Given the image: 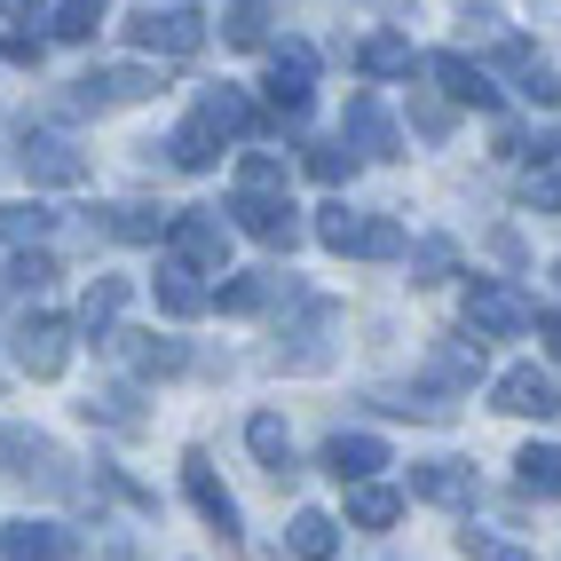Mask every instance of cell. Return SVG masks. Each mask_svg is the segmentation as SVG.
Listing matches in <instances>:
<instances>
[{
    "instance_id": "obj_34",
    "label": "cell",
    "mask_w": 561,
    "mask_h": 561,
    "mask_svg": "<svg viewBox=\"0 0 561 561\" xmlns=\"http://www.w3.org/2000/svg\"><path fill=\"white\" fill-rule=\"evenodd\" d=\"M221 41H230V48H261V41H270V9H261V0H238L230 24H221Z\"/></svg>"
},
{
    "instance_id": "obj_40",
    "label": "cell",
    "mask_w": 561,
    "mask_h": 561,
    "mask_svg": "<svg viewBox=\"0 0 561 561\" xmlns=\"http://www.w3.org/2000/svg\"><path fill=\"white\" fill-rule=\"evenodd\" d=\"M0 56H9V64H41V56H48V32H32V24H16L9 41H0Z\"/></svg>"
},
{
    "instance_id": "obj_15",
    "label": "cell",
    "mask_w": 561,
    "mask_h": 561,
    "mask_svg": "<svg viewBox=\"0 0 561 561\" xmlns=\"http://www.w3.org/2000/svg\"><path fill=\"white\" fill-rule=\"evenodd\" d=\"M427 71L443 80V95H451V103H467V111H499V88H491V71H482V64H467L459 48L427 56Z\"/></svg>"
},
{
    "instance_id": "obj_24",
    "label": "cell",
    "mask_w": 561,
    "mask_h": 561,
    "mask_svg": "<svg viewBox=\"0 0 561 561\" xmlns=\"http://www.w3.org/2000/svg\"><path fill=\"white\" fill-rule=\"evenodd\" d=\"M159 309H167V317H206V309H214V293L198 285V270L167 261V270H159Z\"/></svg>"
},
{
    "instance_id": "obj_10",
    "label": "cell",
    "mask_w": 561,
    "mask_h": 561,
    "mask_svg": "<svg viewBox=\"0 0 561 561\" xmlns=\"http://www.w3.org/2000/svg\"><path fill=\"white\" fill-rule=\"evenodd\" d=\"M341 142H348L356 159H396V151H403V135H396V119H388V103H380V95H348Z\"/></svg>"
},
{
    "instance_id": "obj_14",
    "label": "cell",
    "mask_w": 561,
    "mask_h": 561,
    "mask_svg": "<svg viewBox=\"0 0 561 561\" xmlns=\"http://www.w3.org/2000/svg\"><path fill=\"white\" fill-rule=\"evenodd\" d=\"M103 348L119 356L127 371H142V380H174V371L191 364V348H182V341H159V332H111Z\"/></svg>"
},
{
    "instance_id": "obj_8",
    "label": "cell",
    "mask_w": 561,
    "mask_h": 561,
    "mask_svg": "<svg viewBox=\"0 0 561 561\" xmlns=\"http://www.w3.org/2000/svg\"><path fill=\"white\" fill-rule=\"evenodd\" d=\"M309 80H317V48L309 41H285L277 56H270V111H285V119H301L309 111Z\"/></svg>"
},
{
    "instance_id": "obj_36",
    "label": "cell",
    "mask_w": 561,
    "mask_h": 561,
    "mask_svg": "<svg viewBox=\"0 0 561 561\" xmlns=\"http://www.w3.org/2000/svg\"><path fill=\"white\" fill-rule=\"evenodd\" d=\"M301 167H309L317 182H348V174H356V151H348V142H317Z\"/></svg>"
},
{
    "instance_id": "obj_13",
    "label": "cell",
    "mask_w": 561,
    "mask_h": 561,
    "mask_svg": "<svg viewBox=\"0 0 561 561\" xmlns=\"http://www.w3.org/2000/svg\"><path fill=\"white\" fill-rule=\"evenodd\" d=\"M0 459H16V474L24 482H41V491H64V451L41 435V427H0Z\"/></svg>"
},
{
    "instance_id": "obj_11",
    "label": "cell",
    "mask_w": 561,
    "mask_h": 561,
    "mask_svg": "<svg viewBox=\"0 0 561 561\" xmlns=\"http://www.w3.org/2000/svg\"><path fill=\"white\" fill-rule=\"evenodd\" d=\"M499 411H506V420H561V388L546 380V371L538 364H514V371H499Z\"/></svg>"
},
{
    "instance_id": "obj_37",
    "label": "cell",
    "mask_w": 561,
    "mask_h": 561,
    "mask_svg": "<svg viewBox=\"0 0 561 561\" xmlns=\"http://www.w3.org/2000/svg\"><path fill=\"white\" fill-rule=\"evenodd\" d=\"M459 553H467V561H530L522 546H506V538H491V530H459Z\"/></svg>"
},
{
    "instance_id": "obj_17",
    "label": "cell",
    "mask_w": 561,
    "mask_h": 561,
    "mask_svg": "<svg viewBox=\"0 0 561 561\" xmlns=\"http://www.w3.org/2000/svg\"><path fill=\"white\" fill-rule=\"evenodd\" d=\"M411 499H427V506H467V499H474V467H467V459H420V467H411Z\"/></svg>"
},
{
    "instance_id": "obj_39",
    "label": "cell",
    "mask_w": 561,
    "mask_h": 561,
    "mask_svg": "<svg viewBox=\"0 0 561 561\" xmlns=\"http://www.w3.org/2000/svg\"><path fill=\"white\" fill-rule=\"evenodd\" d=\"M88 420H103V427L135 435V427H142V411H135V396H103V403H88Z\"/></svg>"
},
{
    "instance_id": "obj_6",
    "label": "cell",
    "mask_w": 561,
    "mask_h": 561,
    "mask_svg": "<svg viewBox=\"0 0 561 561\" xmlns=\"http://www.w3.org/2000/svg\"><path fill=\"white\" fill-rule=\"evenodd\" d=\"M230 230H245V238H261V245H293L301 238V206H293L285 191H230Z\"/></svg>"
},
{
    "instance_id": "obj_33",
    "label": "cell",
    "mask_w": 561,
    "mask_h": 561,
    "mask_svg": "<svg viewBox=\"0 0 561 561\" xmlns=\"http://www.w3.org/2000/svg\"><path fill=\"white\" fill-rule=\"evenodd\" d=\"M103 9L111 0H56V41H95V24H103Z\"/></svg>"
},
{
    "instance_id": "obj_7",
    "label": "cell",
    "mask_w": 561,
    "mask_h": 561,
    "mask_svg": "<svg viewBox=\"0 0 561 561\" xmlns=\"http://www.w3.org/2000/svg\"><path fill=\"white\" fill-rule=\"evenodd\" d=\"M182 491H191L198 522H206V530H214L221 546H238V538H245V530H238V499H230V491H221V482H214L206 451H191V459H182Z\"/></svg>"
},
{
    "instance_id": "obj_38",
    "label": "cell",
    "mask_w": 561,
    "mask_h": 561,
    "mask_svg": "<svg viewBox=\"0 0 561 561\" xmlns=\"http://www.w3.org/2000/svg\"><path fill=\"white\" fill-rule=\"evenodd\" d=\"M9 285H16V293H41V285H56V253H16Z\"/></svg>"
},
{
    "instance_id": "obj_41",
    "label": "cell",
    "mask_w": 561,
    "mask_h": 561,
    "mask_svg": "<svg viewBox=\"0 0 561 561\" xmlns=\"http://www.w3.org/2000/svg\"><path fill=\"white\" fill-rule=\"evenodd\" d=\"M411 127H420L427 142H443V135H451V103H427L420 95V103H411Z\"/></svg>"
},
{
    "instance_id": "obj_21",
    "label": "cell",
    "mask_w": 561,
    "mask_h": 561,
    "mask_svg": "<svg viewBox=\"0 0 561 561\" xmlns=\"http://www.w3.org/2000/svg\"><path fill=\"white\" fill-rule=\"evenodd\" d=\"M127 277H95L88 285V301H80V332H88V341H111V332H119V309H127Z\"/></svg>"
},
{
    "instance_id": "obj_1",
    "label": "cell",
    "mask_w": 561,
    "mask_h": 561,
    "mask_svg": "<svg viewBox=\"0 0 561 561\" xmlns=\"http://www.w3.org/2000/svg\"><path fill=\"white\" fill-rule=\"evenodd\" d=\"M293 309H301V324L277 341V371H324V364H332V324H341V309H332L324 293H301V285H293Z\"/></svg>"
},
{
    "instance_id": "obj_22",
    "label": "cell",
    "mask_w": 561,
    "mask_h": 561,
    "mask_svg": "<svg viewBox=\"0 0 561 561\" xmlns=\"http://www.w3.org/2000/svg\"><path fill=\"white\" fill-rule=\"evenodd\" d=\"M277 293H285V277H270V270H245V277H230V285L214 293V309H221V317H261V309L277 301Z\"/></svg>"
},
{
    "instance_id": "obj_18",
    "label": "cell",
    "mask_w": 561,
    "mask_h": 561,
    "mask_svg": "<svg viewBox=\"0 0 561 561\" xmlns=\"http://www.w3.org/2000/svg\"><path fill=\"white\" fill-rule=\"evenodd\" d=\"M221 142H230V135H221L206 111H191V119L167 135V159H174L182 174H206V167H221Z\"/></svg>"
},
{
    "instance_id": "obj_2",
    "label": "cell",
    "mask_w": 561,
    "mask_h": 561,
    "mask_svg": "<svg viewBox=\"0 0 561 561\" xmlns=\"http://www.w3.org/2000/svg\"><path fill=\"white\" fill-rule=\"evenodd\" d=\"M530 324H538V309L522 301L506 277H474L467 285V332H474V348L482 341H514V332H530Z\"/></svg>"
},
{
    "instance_id": "obj_19",
    "label": "cell",
    "mask_w": 561,
    "mask_h": 561,
    "mask_svg": "<svg viewBox=\"0 0 561 561\" xmlns=\"http://www.w3.org/2000/svg\"><path fill=\"white\" fill-rule=\"evenodd\" d=\"M371 221H380V214H356V206H341V198H332V206H317V238H324L332 253H356V261H371Z\"/></svg>"
},
{
    "instance_id": "obj_12",
    "label": "cell",
    "mask_w": 561,
    "mask_h": 561,
    "mask_svg": "<svg viewBox=\"0 0 561 561\" xmlns=\"http://www.w3.org/2000/svg\"><path fill=\"white\" fill-rule=\"evenodd\" d=\"M16 167H24L32 182H48V191H71V182H88V159L71 151L64 135H32V127H24V142H16Z\"/></svg>"
},
{
    "instance_id": "obj_9",
    "label": "cell",
    "mask_w": 561,
    "mask_h": 561,
    "mask_svg": "<svg viewBox=\"0 0 561 561\" xmlns=\"http://www.w3.org/2000/svg\"><path fill=\"white\" fill-rule=\"evenodd\" d=\"M16 364L32 371V380H56V371L71 364V324L48 317V309H41V317H24V324H16Z\"/></svg>"
},
{
    "instance_id": "obj_30",
    "label": "cell",
    "mask_w": 561,
    "mask_h": 561,
    "mask_svg": "<svg viewBox=\"0 0 561 561\" xmlns=\"http://www.w3.org/2000/svg\"><path fill=\"white\" fill-rule=\"evenodd\" d=\"M56 230V214L41 198H16V206H0V245H41Z\"/></svg>"
},
{
    "instance_id": "obj_31",
    "label": "cell",
    "mask_w": 561,
    "mask_h": 561,
    "mask_svg": "<svg viewBox=\"0 0 561 561\" xmlns=\"http://www.w3.org/2000/svg\"><path fill=\"white\" fill-rule=\"evenodd\" d=\"M103 238L151 245V238H167V214H159V206H111V214H103Z\"/></svg>"
},
{
    "instance_id": "obj_35",
    "label": "cell",
    "mask_w": 561,
    "mask_h": 561,
    "mask_svg": "<svg viewBox=\"0 0 561 561\" xmlns=\"http://www.w3.org/2000/svg\"><path fill=\"white\" fill-rule=\"evenodd\" d=\"M238 191H285V159L245 151V159H238Z\"/></svg>"
},
{
    "instance_id": "obj_23",
    "label": "cell",
    "mask_w": 561,
    "mask_h": 561,
    "mask_svg": "<svg viewBox=\"0 0 561 561\" xmlns=\"http://www.w3.org/2000/svg\"><path fill=\"white\" fill-rule=\"evenodd\" d=\"M245 443H253V459L270 467L277 482L293 474V435H285V420H277V411H253V420H245Z\"/></svg>"
},
{
    "instance_id": "obj_4",
    "label": "cell",
    "mask_w": 561,
    "mask_h": 561,
    "mask_svg": "<svg viewBox=\"0 0 561 561\" xmlns=\"http://www.w3.org/2000/svg\"><path fill=\"white\" fill-rule=\"evenodd\" d=\"M167 253L182 261V270H198V277H221L230 270V221H214V214H167Z\"/></svg>"
},
{
    "instance_id": "obj_16",
    "label": "cell",
    "mask_w": 561,
    "mask_h": 561,
    "mask_svg": "<svg viewBox=\"0 0 561 561\" xmlns=\"http://www.w3.org/2000/svg\"><path fill=\"white\" fill-rule=\"evenodd\" d=\"M71 553H80V538L56 522H9L0 530V561H71Z\"/></svg>"
},
{
    "instance_id": "obj_20",
    "label": "cell",
    "mask_w": 561,
    "mask_h": 561,
    "mask_svg": "<svg viewBox=\"0 0 561 561\" xmlns=\"http://www.w3.org/2000/svg\"><path fill=\"white\" fill-rule=\"evenodd\" d=\"M324 467L341 474V482H371V474L388 467V443L380 435H332L324 443Z\"/></svg>"
},
{
    "instance_id": "obj_42",
    "label": "cell",
    "mask_w": 561,
    "mask_h": 561,
    "mask_svg": "<svg viewBox=\"0 0 561 561\" xmlns=\"http://www.w3.org/2000/svg\"><path fill=\"white\" fill-rule=\"evenodd\" d=\"M522 95H530V103H561V80L546 64H522Z\"/></svg>"
},
{
    "instance_id": "obj_29",
    "label": "cell",
    "mask_w": 561,
    "mask_h": 561,
    "mask_svg": "<svg viewBox=\"0 0 561 561\" xmlns=\"http://www.w3.org/2000/svg\"><path fill=\"white\" fill-rule=\"evenodd\" d=\"M198 111H206L221 135H261V111H253L238 88H206V95H198Z\"/></svg>"
},
{
    "instance_id": "obj_28",
    "label": "cell",
    "mask_w": 561,
    "mask_h": 561,
    "mask_svg": "<svg viewBox=\"0 0 561 561\" xmlns=\"http://www.w3.org/2000/svg\"><path fill=\"white\" fill-rule=\"evenodd\" d=\"M514 474H522L530 499H561V443H530V451L514 459Z\"/></svg>"
},
{
    "instance_id": "obj_5",
    "label": "cell",
    "mask_w": 561,
    "mask_h": 561,
    "mask_svg": "<svg viewBox=\"0 0 561 561\" xmlns=\"http://www.w3.org/2000/svg\"><path fill=\"white\" fill-rule=\"evenodd\" d=\"M142 95H159V71H142V64H103V71H88V80H71V111H88V119L127 111Z\"/></svg>"
},
{
    "instance_id": "obj_43",
    "label": "cell",
    "mask_w": 561,
    "mask_h": 561,
    "mask_svg": "<svg viewBox=\"0 0 561 561\" xmlns=\"http://www.w3.org/2000/svg\"><path fill=\"white\" fill-rule=\"evenodd\" d=\"M538 341H546V356H561V309H553V317H538Z\"/></svg>"
},
{
    "instance_id": "obj_26",
    "label": "cell",
    "mask_w": 561,
    "mask_h": 561,
    "mask_svg": "<svg viewBox=\"0 0 561 561\" xmlns=\"http://www.w3.org/2000/svg\"><path fill=\"white\" fill-rule=\"evenodd\" d=\"M396 514H403V491H388V482H348V522L356 530H388Z\"/></svg>"
},
{
    "instance_id": "obj_3",
    "label": "cell",
    "mask_w": 561,
    "mask_h": 561,
    "mask_svg": "<svg viewBox=\"0 0 561 561\" xmlns=\"http://www.w3.org/2000/svg\"><path fill=\"white\" fill-rule=\"evenodd\" d=\"M127 41L142 48V56H198L206 48V16L198 9H159V0H151V9H135L127 16Z\"/></svg>"
},
{
    "instance_id": "obj_27",
    "label": "cell",
    "mask_w": 561,
    "mask_h": 561,
    "mask_svg": "<svg viewBox=\"0 0 561 561\" xmlns=\"http://www.w3.org/2000/svg\"><path fill=\"white\" fill-rule=\"evenodd\" d=\"M285 546L301 553V561H332V553H341V522L309 506V514H293V530H285Z\"/></svg>"
},
{
    "instance_id": "obj_25",
    "label": "cell",
    "mask_w": 561,
    "mask_h": 561,
    "mask_svg": "<svg viewBox=\"0 0 561 561\" xmlns=\"http://www.w3.org/2000/svg\"><path fill=\"white\" fill-rule=\"evenodd\" d=\"M356 64L371 71V80H411V71H420V56H411V41H396V32H371V41L356 48Z\"/></svg>"
},
{
    "instance_id": "obj_32",
    "label": "cell",
    "mask_w": 561,
    "mask_h": 561,
    "mask_svg": "<svg viewBox=\"0 0 561 561\" xmlns=\"http://www.w3.org/2000/svg\"><path fill=\"white\" fill-rule=\"evenodd\" d=\"M403 261H411V285H443L459 270V245L451 238H420V245H403Z\"/></svg>"
}]
</instances>
